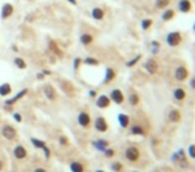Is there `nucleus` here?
Masks as SVG:
<instances>
[{
  "mask_svg": "<svg viewBox=\"0 0 195 172\" xmlns=\"http://www.w3.org/2000/svg\"><path fill=\"white\" fill-rule=\"evenodd\" d=\"M166 40H167V44L170 47H175V46H178V44L182 42V36H180L179 32H171V33L167 35Z\"/></svg>",
  "mask_w": 195,
  "mask_h": 172,
  "instance_id": "obj_1",
  "label": "nucleus"
},
{
  "mask_svg": "<svg viewBox=\"0 0 195 172\" xmlns=\"http://www.w3.org/2000/svg\"><path fill=\"white\" fill-rule=\"evenodd\" d=\"M140 153H139V149L135 148V147H128L126 149V159L130 161H136L139 159Z\"/></svg>",
  "mask_w": 195,
  "mask_h": 172,
  "instance_id": "obj_2",
  "label": "nucleus"
},
{
  "mask_svg": "<svg viewBox=\"0 0 195 172\" xmlns=\"http://www.w3.org/2000/svg\"><path fill=\"white\" fill-rule=\"evenodd\" d=\"M2 135L7 140H12V139L16 138V130L12 126H4L2 128Z\"/></svg>",
  "mask_w": 195,
  "mask_h": 172,
  "instance_id": "obj_3",
  "label": "nucleus"
},
{
  "mask_svg": "<svg viewBox=\"0 0 195 172\" xmlns=\"http://www.w3.org/2000/svg\"><path fill=\"white\" fill-rule=\"evenodd\" d=\"M12 14H14V7H12V4L6 3L2 7V14H0L2 19H8V17H10Z\"/></svg>",
  "mask_w": 195,
  "mask_h": 172,
  "instance_id": "obj_4",
  "label": "nucleus"
},
{
  "mask_svg": "<svg viewBox=\"0 0 195 172\" xmlns=\"http://www.w3.org/2000/svg\"><path fill=\"white\" fill-rule=\"evenodd\" d=\"M144 68H146V71H147L148 73H156L158 71V64H156V61H155L154 59H148L147 61L144 63Z\"/></svg>",
  "mask_w": 195,
  "mask_h": 172,
  "instance_id": "obj_5",
  "label": "nucleus"
},
{
  "mask_svg": "<svg viewBox=\"0 0 195 172\" xmlns=\"http://www.w3.org/2000/svg\"><path fill=\"white\" fill-rule=\"evenodd\" d=\"M110 100H112L116 104H122L123 100H125V96H123L120 90H114L111 92V96H110Z\"/></svg>",
  "mask_w": 195,
  "mask_h": 172,
  "instance_id": "obj_6",
  "label": "nucleus"
},
{
  "mask_svg": "<svg viewBox=\"0 0 195 172\" xmlns=\"http://www.w3.org/2000/svg\"><path fill=\"white\" fill-rule=\"evenodd\" d=\"M95 128L99 132H106L108 130V124L104 117H98L95 120Z\"/></svg>",
  "mask_w": 195,
  "mask_h": 172,
  "instance_id": "obj_7",
  "label": "nucleus"
},
{
  "mask_svg": "<svg viewBox=\"0 0 195 172\" xmlns=\"http://www.w3.org/2000/svg\"><path fill=\"white\" fill-rule=\"evenodd\" d=\"M78 123L80 124L82 127H88L91 123V117L90 115H88L87 112H80L78 116Z\"/></svg>",
  "mask_w": 195,
  "mask_h": 172,
  "instance_id": "obj_8",
  "label": "nucleus"
},
{
  "mask_svg": "<svg viewBox=\"0 0 195 172\" xmlns=\"http://www.w3.org/2000/svg\"><path fill=\"white\" fill-rule=\"evenodd\" d=\"M14 156L16 159H19V160L27 157V149H25L23 145H16V147L14 148Z\"/></svg>",
  "mask_w": 195,
  "mask_h": 172,
  "instance_id": "obj_9",
  "label": "nucleus"
},
{
  "mask_svg": "<svg viewBox=\"0 0 195 172\" xmlns=\"http://www.w3.org/2000/svg\"><path fill=\"white\" fill-rule=\"evenodd\" d=\"M110 103H111V100H110V98H108V96H106V95L99 96L98 100H96V105L99 108H107L110 105Z\"/></svg>",
  "mask_w": 195,
  "mask_h": 172,
  "instance_id": "obj_10",
  "label": "nucleus"
},
{
  "mask_svg": "<svg viewBox=\"0 0 195 172\" xmlns=\"http://www.w3.org/2000/svg\"><path fill=\"white\" fill-rule=\"evenodd\" d=\"M187 76H188V72H187V69H186L184 67H178V68H176V71H175V77L178 79V80L183 82V80H186V79H187Z\"/></svg>",
  "mask_w": 195,
  "mask_h": 172,
  "instance_id": "obj_11",
  "label": "nucleus"
},
{
  "mask_svg": "<svg viewBox=\"0 0 195 172\" xmlns=\"http://www.w3.org/2000/svg\"><path fill=\"white\" fill-rule=\"evenodd\" d=\"M44 95H46V98L48 100H55V90L54 87H52L51 84H46L44 86Z\"/></svg>",
  "mask_w": 195,
  "mask_h": 172,
  "instance_id": "obj_12",
  "label": "nucleus"
},
{
  "mask_svg": "<svg viewBox=\"0 0 195 172\" xmlns=\"http://www.w3.org/2000/svg\"><path fill=\"white\" fill-rule=\"evenodd\" d=\"M168 119H170V121H172V123H178L180 120V112L178 109H171L170 113H168Z\"/></svg>",
  "mask_w": 195,
  "mask_h": 172,
  "instance_id": "obj_13",
  "label": "nucleus"
},
{
  "mask_svg": "<svg viewBox=\"0 0 195 172\" xmlns=\"http://www.w3.org/2000/svg\"><path fill=\"white\" fill-rule=\"evenodd\" d=\"M11 92H12V87L8 83H4V84L0 86V96H8Z\"/></svg>",
  "mask_w": 195,
  "mask_h": 172,
  "instance_id": "obj_14",
  "label": "nucleus"
},
{
  "mask_svg": "<svg viewBox=\"0 0 195 172\" xmlns=\"http://www.w3.org/2000/svg\"><path fill=\"white\" fill-rule=\"evenodd\" d=\"M27 92H28V90H23V91H20L19 94H17V95L15 96V98H12V99H10V100H7V101H6V105H12V104H15L16 101L19 100L20 98H23V96H24L25 94H27Z\"/></svg>",
  "mask_w": 195,
  "mask_h": 172,
  "instance_id": "obj_15",
  "label": "nucleus"
},
{
  "mask_svg": "<svg viewBox=\"0 0 195 172\" xmlns=\"http://www.w3.org/2000/svg\"><path fill=\"white\" fill-rule=\"evenodd\" d=\"M118 120H119V124H120L123 128H126V127H128V124H130V117L127 116V115L125 113H120L118 116Z\"/></svg>",
  "mask_w": 195,
  "mask_h": 172,
  "instance_id": "obj_16",
  "label": "nucleus"
},
{
  "mask_svg": "<svg viewBox=\"0 0 195 172\" xmlns=\"http://www.w3.org/2000/svg\"><path fill=\"white\" fill-rule=\"evenodd\" d=\"M179 10L182 12H188L191 10V3L188 0H180L179 2Z\"/></svg>",
  "mask_w": 195,
  "mask_h": 172,
  "instance_id": "obj_17",
  "label": "nucleus"
},
{
  "mask_svg": "<svg viewBox=\"0 0 195 172\" xmlns=\"http://www.w3.org/2000/svg\"><path fill=\"white\" fill-rule=\"evenodd\" d=\"M92 17L96 20H102L104 17L103 10H102V8H94V10H92Z\"/></svg>",
  "mask_w": 195,
  "mask_h": 172,
  "instance_id": "obj_18",
  "label": "nucleus"
},
{
  "mask_svg": "<svg viewBox=\"0 0 195 172\" xmlns=\"http://www.w3.org/2000/svg\"><path fill=\"white\" fill-rule=\"evenodd\" d=\"M107 145H108V142H106V140H96V142H94V147L98 148L99 151H104L107 148Z\"/></svg>",
  "mask_w": 195,
  "mask_h": 172,
  "instance_id": "obj_19",
  "label": "nucleus"
},
{
  "mask_svg": "<svg viewBox=\"0 0 195 172\" xmlns=\"http://www.w3.org/2000/svg\"><path fill=\"white\" fill-rule=\"evenodd\" d=\"M92 40H94V37H92V35H90V33H83L80 36V42H82V44H84V46L91 44Z\"/></svg>",
  "mask_w": 195,
  "mask_h": 172,
  "instance_id": "obj_20",
  "label": "nucleus"
},
{
  "mask_svg": "<svg viewBox=\"0 0 195 172\" xmlns=\"http://www.w3.org/2000/svg\"><path fill=\"white\" fill-rule=\"evenodd\" d=\"M70 168H71V171H72V172H83V171H84L83 165H82V163H79V161H74V163H71Z\"/></svg>",
  "mask_w": 195,
  "mask_h": 172,
  "instance_id": "obj_21",
  "label": "nucleus"
},
{
  "mask_svg": "<svg viewBox=\"0 0 195 172\" xmlns=\"http://www.w3.org/2000/svg\"><path fill=\"white\" fill-rule=\"evenodd\" d=\"M174 96L176 100H183L186 98V92L183 88H176V90L174 91Z\"/></svg>",
  "mask_w": 195,
  "mask_h": 172,
  "instance_id": "obj_22",
  "label": "nucleus"
},
{
  "mask_svg": "<svg viewBox=\"0 0 195 172\" xmlns=\"http://www.w3.org/2000/svg\"><path fill=\"white\" fill-rule=\"evenodd\" d=\"M115 77V72L112 68H107V71H106V77H104V83H110Z\"/></svg>",
  "mask_w": 195,
  "mask_h": 172,
  "instance_id": "obj_23",
  "label": "nucleus"
},
{
  "mask_svg": "<svg viewBox=\"0 0 195 172\" xmlns=\"http://www.w3.org/2000/svg\"><path fill=\"white\" fill-rule=\"evenodd\" d=\"M15 65L19 69H25V68H27V63H25L21 57H16V59H15Z\"/></svg>",
  "mask_w": 195,
  "mask_h": 172,
  "instance_id": "obj_24",
  "label": "nucleus"
},
{
  "mask_svg": "<svg viewBox=\"0 0 195 172\" xmlns=\"http://www.w3.org/2000/svg\"><path fill=\"white\" fill-rule=\"evenodd\" d=\"M31 143H32L36 148H43L44 145H46V143L42 142V140H39V139H36V138H31Z\"/></svg>",
  "mask_w": 195,
  "mask_h": 172,
  "instance_id": "obj_25",
  "label": "nucleus"
},
{
  "mask_svg": "<svg viewBox=\"0 0 195 172\" xmlns=\"http://www.w3.org/2000/svg\"><path fill=\"white\" fill-rule=\"evenodd\" d=\"M131 132H132L134 135H143V134H144L143 128H142V127H139V126H134V127H132Z\"/></svg>",
  "mask_w": 195,
  "mask_h": 172,
  "instance_id": "obj_26",
  "label": "nucleus"
},
{
  "mask_svg": "<svg viewBox=\"0 0 195 172\" xmlns=\"http://www.w3.org/2000/svg\"><path fill=\"white\" fill-rule=\"evenodd\" d=\"M130 103H131L132 105L138 104V103H139V96L136 95V94H131V95H130Z\"/></svg>",
  "mask_w": 195,
  "mask_h": 172,
  "instance_id": "obj_27",
  "label": "nucleus"
},
{
  "mask_svg": "<svg viewBox=\"0 0 195 172\" xmlns=\"http://www.w3.org/2000/svg\"><path fill=\"white\" fill-rule=\"evenodd\" d=\"M172 17H174V11H171V10H168L163 14V20H170Z\"/></svg>",
  "mask_w": 195,
  "mask_h": 172,
  "instance_id": "obj_28",
  "label": "nucleus"
},
{
  "mask_svg": "<svg viewBox=\"0 0 195 172\" xmlns=\"http://www.w3.org/2000/svg\"><path fill=\"white\" fill-rule=\"evenodd\" d=\"M84 63L88 64V65H98L99 64V61H98L96 59H92V57H87V59L84 60Z\"/></svg>",
  "mask_w": 195,
  "mask_h": 172,
  "instance_id": "obj_29",
  "label": "nucleus"
},
{
  "mask_svg": "<svg viewBox=\"0 0 195 172\" xmlns=\"http://www.w3.org/2000/svg\"><path fill=\"white\" fill-rule=\"evenodd\" d=\"M168 6V0H156V7L158 8H165Z\"/></svg>",
  "mask_w": 195,
  "mask_h": 172,
  "instance_id": "obj_30",
  "label": "nucleus"
},
{
  "mask_svg": "<svg viewBox=\"0 0 195 172\" xmlns=\"http://www.w3.org/2000/svg\"><path fill=\"white\" fill-rule=\"evenodd\" d=\"M50 46H51V50L54 51V52H56L57 55H61V54H60V51H59V48H57V46H56V43L50 42Z\"/></svg>",
  "mask_w": 195,
  "mask_h": 172,
  "instance_id": "obj_31",
  "label": "nucleus"
},
{
  "mask_svg": "<svg viewBox=\"0 0 195 172\" xmlns=\"http://www.w3.org/2000/svg\"><path fill=\"white\" fill-rule=\"evenodd\" d=\"M111 168H112V171H115V172H119V171L122 170V164L116 161V163H114V164L111 165Z\"/></svg>",
  "mask_w": 195,
  "mask_h": 172,
  "instance_id": "obj_32",
  "label": "nucleus"
},
{
  "mask_svg": "<svg viewBox=\"0 0 195 172\" xmlns=\"http://www.w3.org/2000/svg\"><path fill=\"white\" fill-rule=\"evenodd\" d=\"M188 155L191 156L193 159H195V144H193V145H190V147H188Z\"/></svg>",
  "mask_w": 195,
  "mask_h": 172,
  "instance_id": "obj_33",
  "label": "nucleus"
},
{
  "mask_svg": "<svg viewBox=\"0 0 195 172\" xmlns=\"http://www.w3.org/2000/svg\"><path fill=\"white\" fill-rule=\"evenodd\" d=\"M151 23H152V21L150 20V19H147V20H143V23H142V27H143L144 29H147V28L150 27V25H151Z\"/></svg>",
  "mask_w": 195,
  "mask_h": 172,
  "instance_id": "obj_34",
  "label": "nucleus"
},
{
  "mask_svg": "<svg viewBox=\"0 0 195 172\" xmlns=\"http://www.w3.org/2000/svg\"><path fill=\"white\" fill-rule=\"evenodd\" d=\"M43 149V152H44V155H46V159H50V155H51V151L48 149L47 145H44V147L42 148Z\"/></svg>",
  "mask_w": 195,
  "mask_h": 172,
  "instance_id": "obj_35",
  "label": "nucleus"
},
{
  "mask_svg": "<svg viewBox=\"0 0 195 172\" xmlns=\"http://www.w3.org/2000/svg\"><path fill=\"white\" fill-rule=\"evenodd\" d=\"M59 143L61 145H67L68 144V139L66 138V136H60V138H59Z\"/></svg>",
  "mask_w": 195,
  "mask_h": 172,
  "instance_id": "obj_36",
  "label": "nucleus"
},
{
  "mask_svg": "<svg viewBox=\"0 0 195 172\" xmlns=\"http://www.w3.org/2000/svg\"><path fill=\"white\" fill-rule=\"evenodd\" d=\"M104 155L107 157H112L114 156V151H112V149H104Z\"/></svg>",
  "mask_w": 195,
  "mask_h": 172,
  "instance_id": "obj_37",
  "label": "nucleus"
},
{
  "mask_svg": "<svg viewBox=\"0 0 195 172\" xmlns=\"http://www.w3.org/2000/svg\"><path fill=\"white\" fill-rule=\"evenodd\" d=\"M80 59H79V57H76V59H75V61H74V68L75 69H78L79 68V64H80Z\"/></svg>",
  "mask_w": 195,
  "mask_h": 172,
  "instance_id": "obj_38",
  "label": "nucleus"
},
{
  "mask_svg": "<svg viewBox=\"0 0 195 172\" xmlns=\"http://www.w3.org/2000/svg\"><path fill=\"white\" fill-rule=\"evenodd\" d=\"M14 119H15V120H16L17 123H20V121H21V116H20L19 113H14Z\"/></svg>",
  "mask_w": 195,
  "mask_h": 172,
  "instance_id": "obj_39",
  "label": "nucleus"
},
{
  "mask_svg": "<svg viewBox=\"0 0 195 172\" xmlns=\"http://www.w3.org/2000/svg\"><path fill=\"white\" fill-rule=\"evenodd\" d=\"M139 57H140V56H138V57H135V59H134V60H131V61H130V63H128V67H131V65H132V64H135V63H136V61H138V60H139Z\"/></svg>",
  "mask_w": 195,
  "mask_h": 172,
  "instance_id": "obj_40",
  "label": "nucleus"
},
{
  "mask_svg": "<svg viewBox=\"0 0 195 172\" xmlns=\"http://www.w3.org/2000/svg\"><path fill=\"white\" fill-rule=\"evenodd\" d=\"M44 77V73L42 72V73H38V79H39V80H42V79Z\"/></svg>",
  "mask_w": 195,
  "mask_h": 172,
  "instance_id": "obj_41",
  "label": "nucleus"
},
{
  "mask_svg": "<svg viewBox=\"0 0 195 172\" xmlns=\"http://www.w3.org/2000/svg\"><path fill=\"white\" fill-rule=\"evenodd\" d=\"M34 172H46V170H43V168H36Z\"/></svg>",
  "mask_w": 195,
  "mask_h": 172,
  "instance_id": "obj_42",
  "label": "nucleus"
},
{
  "mask_svg": "<svg viewBox=\"0 0 195 172\" xmlns=\"http://www.w3.org/2000/svg\"><path fill=\"white\" fill-rule=\"evenodd\" d=\"M191 87H193L194 90H195V77L193 79V80H191Z\"/></svg>",
  "mask_w": 195,
  "mask_h": 172,
  "instance_id": "obj_43",
  "label": "nucleus"
},
{
  "mask_svg": "<svg viewBox=\"0 0 195 172\" xmlns=\"http://www.w3.org/2000/svg\"><path fill=\"white\" fill-rule=\"evenodd\" d=\"M68 2H70L71 4H76V0H68Z\"/></svg>",
  "mask_w": 195,
  "mask_h": 172,
  "instance_id": "obj_44",
  "label": "nucleus"
},
{
  "mask_svg": "<svg viewBox=\"0 0 195 172\" xmlns=\"http://www.w3.org/2000/svg\"><path fill=\"white\" fill-rule=\"evenodd\" d=\"M95 95H96L95 91H91V92H90V96H95Z\"/></svg>",
  "mask_w": 195,
  "mask_h": 172,
  "instance_id": "obj_45",
  "label": "nucleus"
},
{
  "mask_svg": "<svg viewBox=\"0 0 195 172\" xmlns=\"http://www.w3.org/2000/svg\"><path fill=\"white\" fill-rule=\"evenodd\" d=\"M43 73H44V75H50L51 72H50V71H43Z\"/></svg>",
  "mask_w": 195,
  "mask_h": 172,
  "instance_id": "obj_46",
  "label": "nucleus"
},
{
  "mask_svg": "<svg viewBox=\"0 0 195 172\" xmlns=\"http://www.w3.org/2000/svg\"><path fill=\"white\" fill-rule=\"evenodd\" d=\"M3 170V163H2V160H0V171Z\"/></svg>",
  "mask_w": 195,
  "mask_h": 172,
  "instance_id": "obj_47",
  "label": "nucleus"
},
{
  "mask_svg": "<svg viewBox=\"0 0 195 172\" xmlns=\"http://www.w3.org/2000/svg\"><path fill=\"white\" fill-rule=\"evenodd\" d=\"M96 172H104V171H102V170H99V171H96Z\"/></svg>",
  "mask_w": 195,
  "mask_h": 172,
  "instance_id": "obj_48",
  "label": "nucleus"
}]
</instances>
